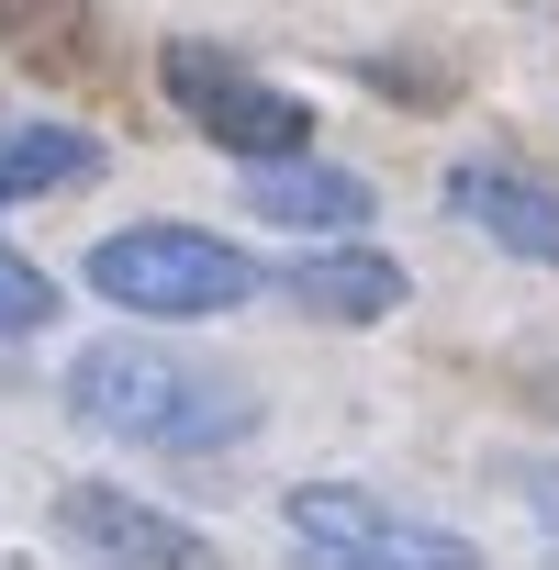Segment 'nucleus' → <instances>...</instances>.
Segmentation results:
<instances>
[{"instance_id":"nucleus-1","label":"nucleus","mask_w":559,"mask_h":570,"mask_svg":"<svg viewBox=\"0 0 559 570\" xmlns=\"http://www.w3.org/2000/svg\"><path fill=\"white\" fill-rule=\"evenodd\" d=\"M68 414L124 448H157V459H213V448H246L268 403L168 336H90L68 358Z\"/></svg>"},{"instance_id":"nucleus-2","label":"nucleus","mask_w":559,"mask_h":570,"mask_svg":"<svg viewBox=\"0 0 559 570\" xmlns=\"http://www.w3.org/2000/svg\"><path fill=\"white\" fill-rule=\"evenodd\" d=\"M90 292L112 314H146V325H213V314L268 292V268L202 224H124L90 246Z\"/></svg>"},{"instance_id":"nucleus-3","label":"nucleus","mask_w":559,"mask_h":570,"mask_svg":"<svg viewBox=\"0 0 559 570\" xmlns=\"http://www.w3.org/2000/svg\"><path fill=\"white\" fill-rule=\"evenodd\" d=\"M157 90H168V112H179L190 135H213L235 168L314 157V112L280 90V79H257L235 46H213V35H168V46H157Z\"/></svg>"},{"instance_id":"nucleus-4","label":"nucleus","mask_w":559,"mask_h":570,"mask_svg":"<svg viewBox=\"0 0 559 570\" xmlns=\"http://www.w3.org/2000/svg\"><path fill=\"white\" fill-rule=\"evenodd\" d=\"M303 548H336V559H381V570H481V548L437 514H403L392 492H359V481H292L280 492Z\"/></svg>"},{"instance_id":"nucleus-5","label":"nucleus","mask_w":559,"mask_h":570,"mask_svg":"<svg viewBox=\"0 0 559 570\" xmlns=\"http://www.w3.org/2000/svg\"><path fill=\"white\" fill-rule=\"evenodd\" d=\"M57 537L101 570H224V548L202 525H179V514H157L146 492H112V481H79L57 503Z\"/></svg>"},{"instance_id":"nucleus-6","label":"nucleus","mask_w":559,"mask_h":570,"mask_svg":"<svg viewBox=\"0 0 559 570\" xmlns=\"http://www.w3.org/2000/svg\"><path fill=\"white\" fill-rule=\"evenodd\" d=\"M268 292L292 303L303 325H392L414 303V279H403V257H381L370 235H347V246H303L292 268H268Z\"/></svg>"},{"instance_id":"nucleus-7","label":"nucleus","mask_w":559,"mask_h":570,"mask_svg":"<svg viewBox=\"0 0 559 570\" xmlns=\"http://www.w3.org/2000/svg\"><path fill=\"white\" fill-rule=\"evenodd\" d=\"M448 213H459L481 246H503V257H526V268H559V190H548V179H526V168H503V157H459V168H448Z\"/></svg>"},{"instance_id":"nucleus-8","label":"nucleus","mask_w":559,"mask_h":570,"mask_svg":"<svg viewBox=\"0 0 559 570\" xmlns=\"http://www.w3.org/2000/svg\"><path fill=\"white\" fill-rule=\"evenodd\" d=\"M235 190H246L257 224H292V235H314V246H347V235L381 213V190H370L359 168H336V157H268V168H246Z\"/></svg>"},{"instance_id":"nucleus-9","label":"nucleus","mask_w":559,"mask_h":570,"mask_svg":"<svg viewBox=\"0 0 559 570\" xmlns=\"http://www.w3.org/2000/svg\"><path fill=\"white\" fill-rule=\"evenodd\" d=\"M79 179H101V135L90 124H12L0 135V213L46 202V190H79Z\"/></svg>"},{"instance_id":"nucleus-10","label":"nucleus","mask_w":559,"mask_h":570,"mask_svg":"<svg viewBox=\"0 0 559 570\" xmlns=\"http://www.w3.org/2000/svg\"><path fill=\"white\" fill-rule=\"evenodd\" d=\"M46 325H57V279L0 246V336H46Z\"/></svg>"},{"instance_id":"nucleus-11","label":"nucleus","mask_w":559,"mask_h":570,"mask_svg":"<svg viewBox=\"0 0 559 570\" xmlns=\"http://www.w3.org/2000/svg\"><path fill=\"white\" fill-rule=\"evenodd\" d=\"M503 481H514V492H526V514L559 537V459H503Z\"/></svg>"},{"instance_id":"nucleus-12","label":"nucleus","mask_w":559,"mask_h":570,"mask_svg":"<svg viewBox=\"0 0 559 570\" xmlns=\"http://www.w3.org/2000/svg\"><path fill=\"white\" fill-rule=\"evenodd\" d=\"M303 570H381V559H336V548H303Z\"/></svg>"},{"instance_id":"nucleus-13","label":"nucleus","mask_w":559,"mask_h":570,"mask_svg":"<svg viewBox=\"0 0 559 570\" xmlns=\"http://www.w3.org/2000/svg\"><path fill=\"white\" fill-rule=\"evenodd\" d=\"M548 403H559V381H548Z\"/></svg>"}]
</instances>
